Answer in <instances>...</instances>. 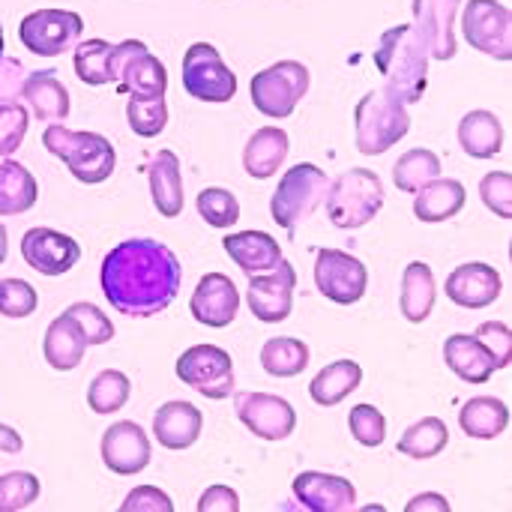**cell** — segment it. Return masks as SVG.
Segmentation results:
<instances>
[{"label": "cell", "instance_id": "obj_1", "mask_svg": "<svg viewBox=\"0 0 512 512\" xmlns=\"http://www.w3.org/2000/svg\"><path fill=\"white\" fill-rule=\"evenodd\" d=\"M177 255L150 237L123 240L102 261V294L129 318H153L165 312L180 294Z\"/></svg>", "mask_w": 512, "mask_h": 512}, {"label": "cell", "instance_id": "obj_2", "mask_svg": "<svg viewBox=\"0 0 512 512\" xmlns=\"http://www.w3.org/2000/svg\"><path fill=\"white\" fill-rule=\"evenodd\" d=\"M429 60V48L414 24L390 27L375 48V66L387 81L384 87L393 90L405 105L423 99L429 87Z\"/></svg>", "mask_w": 512, "mask_h": 512}, {"label": "cell", "instance_id": "obj_3", "mask_svg": "<svg viewBox=\"0 0 512 512\" xmlns=\"http://www.w3.org/2000/svg\"><path fill=\"white\" fill-rule=\"evenodd\" d=\"M42 144L51 156L66 162V168L72 171L78 183L93 186V183H105L114 174V165H117L114 144L99 132H78L60 123H51L42 132Z\"/></svg>", "mask_w": 512, "mask_h": 512}, {"label": "cell", "instance_id": "obj_4", "mask_svg": "<svg viewBox=\"0 0 512 512\" xmlns=\"http://www.w3.org/2000/svg\"><path fill=\"white\" fill-rule=\"evenodd\" d=\"M411 129L408 105L387 87L369 90L354 108V138L357 150L366 156H381L399 144Z\"/></svg>", "mask_w": 512, "mask_h": 512}, {"label": "cell", "instance_id": "obj_5", "mask_svg": "<svg viewBox=\"0 0 512 512\" xmlns=\"http://www.w3.org/2000/svg\"><path fill=\"white\" fill-rule=\"evenodd\" d=\"M327 216L336 228L354 231L369 225L384 207V183L369 168H351L339 174L327 189Z\"/></svg>", "mask_w": 512, "mask_h": 512}, {"label": "cell", "instance_id": "obj_6", "mask_svg": "<svg viewBox=\"0 0 512 512\" xmlns=\"http://www.w3.org/2000/svg\"><path fill=\"white\" fill-rule=\"evenodd\" d=\"M327 189H330V177L318 165L300 162V165L288 168L273 192V201H270V213H273L276 225L291 231L300 219H306L318 210V204L327 198Z\"/></svg>", "mask_w": 512, "mask_h": 512}, {"label": "cell", "instance_id": "obj_7", "mask_svg": "<svg viewBox=\"0 0 512 512\" xmlns=\"http://www.w3.org/2000/svg\"><path fill=\"white\" fill-rule=\"evenodd\" d=\"M309 81H312V75L300 60H279L252 75L249 93L261 114L282 120V117L294 114L297 102L309 90Z\"/></svg>", "mask_w": 512, "mask_h": 512}, {"label": "cell", "instance_id": "obj_8", "mask_svg": "<svg viewBox=\"0 0 512 512\" xmlns=\"http://www.w3.org/2000/svg\"><path fill=\"white\" fill-rule=\"evenodd\" d=\"M183 87L198 102L225 105L237 93V75L210 42H195L183 57Z\"/></svg>", "mask_w": 512, "mask_h": 512}, {"label": "cell", "instance_id": "obj_9", "mask_svg": "<svg viewBox=\"0 0 512 512\" xmlns=\"http://www.w3.org/2000/svg\"><path fill=\"white\" fill-rule=\"evenodd\" d=\"M111 84H117V93L126 96H165L168 69L147 51L141 39H123L111 51Z\"/></svg>", "mask_w": 512, "mask_h": 512}, {"label": "cell", "instance_id": "obj_10", "mask_svg": "<svg viewBox=\"0 0 512 512\" xmlns=\"http://www.w3.org/2000/svg\"><path fill=\"white\" fill-rule=\"evenodd\" d=\"M177 378L213 402L234 396V360L216 345L186 348L177 360Z\"/></svg>", "mask_w": 512, "mask_h": 512}, {"label": "cell", "instance_id": "obj_11", "mask_svg": "<svg viewBox=\"0 0 512 512\" xmlns=\"http://www.w3.org/2000/svg\"><path fill=\"white\" fill-rule=\"evenodd\" d=\"M84 21L72 9H33L18 24L21 45L36 57H57L78 42Z\"/></svg>", "mask_w": 512, "mask_h": 512}, {"label": "cell", "instance_id": "obj_12", "mask_svg": "<svg viewBox=\"0 0 512 512\" xmlns=\"http://www.w3.org/2000/svg\"><path fill=\"white\" fill-rule=\"evenodd\" d=\"M462 33L486 57L512 60V12L501 0H468L462 9Z\"/></svg>", "mask_w": 512, "mask_h": 512}, {"label": "cell", "instance_id": "obj_13", "mask_svg": "<svg viewBox=\"0 0 512 512\" xmlns=\"http://www.w3.org/2000/svg\"><path fill=\"white\" fill-rule=\"evenodd\" d=\"M315 285L339 306H354L363 300L369 285V270L360 258L339 249H318L315 255Z\"/></svg>", "mask_w": 512, "mask_h": 512}, {"label": "cell", "instance_id": "obj_14", "mask_svg": "<svg viewBox=\"0 0 512 512\" xmlns=\"http://www.w3.org/2000/svg\"><path fill=\"white\" fill-rule=\"evenodd\" d=\"M294 288H297V273H294L291 261L282 258L273 270L249 276L246 303L258 321L279 324L294 309Z\"/></svg>", "mask_w": 512, "mask_h": 512}, {"label": "cell", "instance_id": "obj_15", "mask_svg": "<svg viewBox=\"0 0 512 512\" xmlns=\"http://www.w3.org/2000/svg\"><path fill=\"white\" fill-rule=\"evenodd\" d=\"M237 417L261 441H285L297 429V411L291 402L270 393H240Z\"/></svg>", "mask_w": 512, "mask_h": 512}, {"label": "cell", "instance_id": "obj_16", "mask_svg": "<svg viewBox=\"0 0 512 512\" xmlns=\"http://www.w3.org/2000/svg\"><path fill=\"white\" fill-rule=\"evenodd\" d=\"M21 258L42 276H63L81 261V246L54 228H30L21 237Z\"/></svg>", "mask_w": 512, "mask_h": 512}, {"label": "cell", "instance_id": "obj_17", "mask_svg": "<svg viewBox=\"0 0 512 512\" xmlns=\"http://www.w3.org/2000/svg\"><path fill=\"white\" fill-rule=\"evenodd\" d=\"M414 27L423 36L429 57L435 60H453L456 57V15L462 9V0H414Z\"/></svg>", "mask_w": 512, "mask_h": 512}, {"label": "cell", "instance_id": "obj_18", "mask_svg": "<svg viewBox=\"0 0 512 512\" xmlns=\"http://www.w3.org/2000/svg\"><path fill=\"white\" fill-rule=\"evenodd\" d=\"M102 462L120 477H135L150 465V441L132 420H120L102 435Z\"/></svg>", "mask_w": 512, "mask_h": 512}, {"label": "cell", "instance_id": "obj_19", "mask_svg": "<svg viewBox=\"0 0 512 512\" xmlns=\"http://www.w3.org/2000/svg\"><path fill=\"white\" fill-rule=\"evenodd\" d=\"M189 312H192V318L198 324L222 330V327H228L237 318L240 294H237L234 282L225 273H207L195 285V294L189 300Z\"/></svg>", "mask_w": 512, "mask_h": 512}, {"label": "cell", "instance_id": "obj_20", "mask_svg": "<svg viewBox=\"0 0 512 512\" xmlns=\"http://www.w3.org/2000/svg\"><path fill=\"white\" fill-rule=\"evenodd\" d=\"M294 498L312 512H348L357 507V489L351 480L321 471H303L294 480Z\"/></svg>", "mask_w": 512, "mask_h": 512}, {"label": "cell", "instance_id": "obj_21", "mask_svg": "<svg viewBox=\"0 0 512 512\" xmlns=\"http://www.w3.org/2000/svg\"><path fill=\"white\" fill-rule=\"evenodd\" d=\"M501 273L489 264L471 261L447 276V297L462 309H486L501 297Z\"/></svg>", "mask_w": 512, "mask_h": 512}, {"label": "cell", "instance_id": "obj_22", "mask_svg": "<svg viewBox=\"0 0 512 512\" xmlns=\"http://www.w3.org/2000/svg\"><path fill=\"white\" fill-rule=\"evenodd\" d=\"M444 360H447L450 372L468 384H486L495 372L504 369L495 360V354L474 333H453L444 342Z\"/></svg>", "mask_w": 512, "mask_h": 512}, {"label": "cell", "instance_id": "obj_23", "mask_svg": "<svg viewBox=\"0 0 512 512\" xmlns=\"http://www.w3.org/2000/svg\"><path fill=\"white\" fill-rule=\"evenodd\" d=\"M204 417L192 402H165L153 414V435L165 450H189L201 435Z\"/></svg>", "mask_w": 512, "mask_h": 512}, {"label": "cell", "instance_id": "obj_24", "mask_svg": "<svg viewBox=\"0 0 512 512\" xmlns=\"http://www.w3.org/2000/svg\"><path fill=\"white\" fill-rule=\"evenodd\" d=\"M147 177H150V195L156 210L165 219H174L183 213V177H180V159L174 150H159L147 162Z\"/></svg>", "mask_w": 512, "mask_h": 512}, {"label": "cell", "instance_id": "obj_25", "mask_svg": "<svg viewBox=\"0 0 512 512\" xmlns=\"http://www.w3.org/2000/svg\"><path fill=\"white\" fill-rule=\"evenodd\" d=\"M465 201H468V192L459 180L435 177L423 189L414 192V216L426 225H438V222L459 216Z\"/></svg>", "mask_w": 512, "mask_h": 512}, {"label": "cell", "instance_id": "obj_26", "mask_svg": "<svg viewBox=\"0 0 512 512\" xmlns=\"http://www.w3.org/2000/svg\"><path fill=\"white\" fill-rule=\"evenodd\" d=\"M228 258L249 276L255 273H267L282 261V249L276 243V237H270L267 231H237L228 234L222 240Z\"/></svg>", "mask_w": 512, "mask_h": 512}, {"label": "cell", "instance_id": "obj_27", "mask_svg": "<svg viewBox=\"0 0 512 512\" xmlns=\"http://www.w3.org/2000/svg\"><path fill=\"white\" fill-rule=\"evenodd\" d=\"M84 351H87V339H84L81 327L66 312H60L48 324L45 339H42L45 363L57 372H72L84 360Z\"/></svg>", "mask_w": 512, "mask_h": 512}, {"label": "cell", "instance_id": "obj_28", "mask_svg": "<svg viewBox=\"0 0 512 512\" xmlns=\"http://www.w3.org/2000/svg\"><path fill=\"white\" fill-rule=\"evenodd\" d=\"M288 147H291V141H288V132L285 129H279V126H261L246 141V150H243V168H246V174L255 177V180L273 177L282 168V162L288 156Z\"/></svg>", "mask_w": 512, "mask_h": 512}, {"label": "cell", "instance_id": "obj_29", "mask_svg": "<svg viewBox=\"0 0 512 512\" xmlns=\"http://www.w3.org/2000/svg\"><path fill=\"white\" fill-rule=\"evenodd\" d=\"M435 297H438V285H435V273L426 261H411L402 273V315L411 324H423L432 309H435Z\"/></svg>", "mask_w": 512, "mask_h": 512}, {"label": "cell", "instance_id": "obj_30", "mask_svg": "<svg viewBox=\"0 0 512 512\" xmlns=\"http://www.w3.org/2000/svg\"><path fill=\"white\" fill-rule=\"evenodd\" d=\"M459 426L474 441H495L510 426V408L495 396H474L462 405Z\"/></svg>", "mask_w": 512, "mask_h": 512}, {"label": "cell", "instance_id": "obj_31", "mask_svg": "<svg viewBox=\"0 0 512 512\" xmlns=\"http://www.w3.org/2000/svg\"><path fill=\"white\" fill-rule=\"evenodd\" d=\"M21 96H24V102L33 108V114L39 117V120H51V123H57V120H63L66 114H69V93H66V87L57 81V72H51V69H45V72H30L27 75V81L21 84Z\"/></svg>", "mask_w": 512, "mask_h": 512}, {"label": "cell", "instance_id": "obj_32", "mask_svg": "<svg viewBox=\"0 0 512 512\" xmlns=\"http://www.w3.org/2000/svg\"><path fill=\"white\" fill-rule=\"evenodd\" d=\"M459 144L474 159H492L504 147V126L486 108L468 111L459 123Z\"/></svg>", "mask_w": 512, "mask_h": 512}, {"label": "cell", "instance_id": "obj_33", "mask_svg": "<svg viewBox=\"0 0 512 512\" xmlns=\"http://www.w3.org/2000/svg\"><path fill=\"white\" fill-rule=\"evenodd\" d=\"M360 381H363L360 363H354V360H336V363L324 366V369L312 378L309 396H312V402L321 405V408H336V405H342V402L360 387Z\"/></svg>", "mask_w": 512, "mask_h": 512}, {"label": "cell", "instance_id": "obj_34", "mask_svg": "<svg viewBox=\"0 0 512 512\" xmlns=\"http://www.w3.org/2000/svg\"><path fill=\"white\" fill-rule=\"evenodd\" d=\"M39 198L36 177L12 159L0 162V216H21Z\"/></svg>", "mask_w": 512, "mask_h": 512}, {"label": "cell", "instance_id": "obj_35", "mask_svg": "<svg viewBox=\"0 0 512 512\" xmlns=\"http://www.w3.org/2000/svg\"><path fill=\"white\" fill-rule=\"evenodd\" d=\"M450 432L444 420L438 417H423L414 426H408L399 438V453L408 459H435L447 450Z\"/></svg>", "mask_w": 512, "mask_h": 512}, {"label": "cell", "instance_id": "obj_36", "mask_svg": "<svg viewBox=\"0 0 512 512\" xmlns=\"http://www.w3.org/2000/svg\"><path fill=\"white\" fill-rule=\"evenodd\" d=\"M261 366L273 378H297L309 366V348L300 339L276 336L261 348Z\"/></svg>", "mask_w": 512, "mask_h": 512}, {"label": "cell", "instance_id": "obj_37", "mask_svg": "<svg viewBox=\"0 0 512 512\" xmlns=\"http://www.w3.org/2000/svg\"><path fill=\"white\" fill-rule=\"evenodd\" d=\"M129 396H132V384H129V378H126L120 369H105V372H99V375L90 381V387H87V405H90V411L99 414V417L117 414V411L129 402Z\"/></svg>", "mask_w": 512, "mask_h": 512}, {"label": "cell", "instance_id": "obj_38", "mask_svg": "<svg viewBox=\"0 0 512 512\" xmlns=\"http://www.w3.org/2000/svg\"><path fill=\"white\" fill-rule=\"evenodd\" d=\"M435 177H441V159H438V153H432L426 147H414V150L402 153V159L393 165V183L408 195H414Z\"/></svg>", "mask_w": 512, "mask_h": 512}, {"label": "cell", "instance_id": "obj_39", "mask_svg": "<svg viewBox=\"0 0 512 512\" xmlns=\"http://www.w3.org/2000/svg\"><path fill=\"white\" fill-rule=\"evenodd\" d=\"M111 51L114 45L105 39H84L75 45V75L90 84V87H102L111 84Z\"/></svg>", "mask_w": 512, "mask_h": 512}, {"label": "cell", "instance_id": "obj_40", "mask_svg": "<svg viewBox=\"0 0 512 512\" xmlns=\"http://www.w3.org/2000/svg\"><path fill=\"white\" fill-rule=\"evenodd\" d=\"M126 120H129V129L141 138H156L165 123H168V105H165V96H138V93H129V102H126Z\"/></svg>", "mask_w": 512, "mask_h": 512}, {"label": "cell", "instance_id": "obj_41", "mask_svg": "<svg viewBox=\"0 0 512 512\" xmlns=\"http://www.w3.org/2000/svg\"><path fill=\"white\" fill-rule=\"evenodd\" d=\"M198 213L210 228H231L240 219V201L222 186H210L198 195Z\"/></svg>", "mask_w": 512, "mask_h": 512}, {"label": "cell", "instance_id": "obj_42", "mask_svg": "<svg viewBox=\"0 0 512 512\" xmlns=\"http://www.w3.org/2000/svg\"><path fill=\"white\" fill-rule=\"evenodd\" d=\"M348 429H351L354 441L369 450H375L387 441V417L375 405H357L348 414Z\"/></svg>", "mask_w": 512, "mask_h": 512}, {"label": "cell", "instance_id": "obj_43", "mask_svg": "<svg viewBox=\"0 0 512 512\" xmlns=\"http://www.w3.org/2000/svg\"><path fill=\"white\" fill-rule=\"evenodd\" d=\"M42 486L27 471H12L0 477V512H15L30 507L39 498Z\"/></svg>", "mask_w": 512, "mask_h": 512}, {"label": "cell", "instance_id": "obj_44", "mask_svg": "<svg viewBox=\"0 0 512 512\" xmlns=\"http://www.w3.org/2000/svg\"><path fill=\"white\" fill-rule=\"evenodd\" d=\"M39 306L36 288L24 279H0V315L21 321L30 318Z\"/></svg>", "mask_w": 512, "mask_h": 512}, {"label": "cell", "instance_id": "obj_45", "mask_svg": "<svg viewBox=\"0 0 512 512\" xmlns=\"http://www.w3.org/2000/svg\"><path fill=\"white\" fill-rule=\"evenodd\" d=\"M66 315L81 327V333L87 339V348L105 345V342L114 339V324L108 321V315L99 306H93V303H72L66 309Z\"/></svg>", "mask_w": 512, "mask_h": 512}, {"label": "cell", "instance_id": "obj_46", "mask_svg": "<svg viewBox=\"0 0 512 512\" xmlns=\"http://www.w3.org/2000/svg\"><path fill=\"white\" fill-rule=\"evenodd\" d=\"M480 198L483 204L501 216V219H512V174L510 171H492L480 180Z\"/></svg>", "mask_w": 512, "mask_h": 512}, {"label": "cell", "instance_id": "obj_47", "mask_svg": "<svg viewBox=\"0 0 512 512\" xmlns=\"http://www.w3.org/2000/svg\"><path fill=\"white\" fill-rule=\"evenodd\" d=\"M27 108L18 102H0V156H9L21 147L27 135Z\"/></svg>", "mask_w": 512, "mask_h": 512}, {"label": "cell", "instance_id": "obj_48", "mask_svg": "<svg viewBox=\"0 0 512 512\" xmlns=\"http://www.w3.org/2000/svg\"><path fill=\"white\" fill-rule=\"evenodd\" d=\"M474 336L495 354V360L507 369L510 366V354H512V336L510 327L504 321H486L474 330Z\"/></svg>", "mask_w": 512, "mask_h": 512}, {"label": "cell", "instance_id": "obj_49", "mask_svg": "<svg viewBox=\"0 0 512 512\" xmlns=\"http://www.w3.org/2000/svg\"><path fill=\"white\" fill-rule=\"evenodd\" d=\"M123 512H174V501L156 486H138L120 504Z\"/></svg>", "mask_w": 512, "mask_h": 512}, {"label": "cell", "instance_id": "obj_50", "mask_svg": "<svg viewBox=\"0 0 512 512\" xmlns=\"http://www.w3.org/2000/svg\"><path fill=\"white\" fill-rule=\"evenodd\" d=\"M240 510V498L231 486H210L201 498H198V512H237Z\"/></svg>", "mask_w": 512, "mask_h": 512}, {"label": "cell", "instance_id": "obj_51", "mask_svg": "<svg viewBox=\"0 0 512 512\" xmlns=\"http://www.w3.org/2000/svg\"><path fill=\"white\" fill-rule=\"evenodd\" d=\"M450 512V501L447 498H441V495H435V492H429V495H417L414 501H408V512Z\"/></svg>", "mask_w": 512, "mask_h": 512}, {"label": "cell", "instance_id": "obj_52", "mask_svg": "<svg viewBox=\"0 0 512 512\" xmlns=\"http://www.w3.org/2000/svg\"><path fill=\"white\" fill-rule=\"evenodd\" d=\"M21 450H24L21 435L15 429H9V426L0 423V453H21Z\"/></svg>", "mask_w": 512, "mask_h": 512}, {"label": "cell", "instance_id": "obj_53", "mask_svg": "<svg viewBox=\"0 0 512 512\" xmlns=\"http://www.w3.org/2000/svg\"><path fill=\"white\" fill-rule=\"evenodd\" d=\"M6 249H9V237H6V228L0 225V264L6 261Z\"/></svg>", "mask_w": 512, "mask_h": 512}, {"label": "cell", "instance_id": "obj_54", "mask_svg": "<svg viewBox=\"0 0 512 512\" xmlns=\"http://www.w3.org/2000/svg\"><path fill=\"white\" fill-rule=\"evenodd\" d=\"M0 51H3V36H0Z\"/></svg>", "mask_w": 512, "mask_h": 512}]
</instances>
